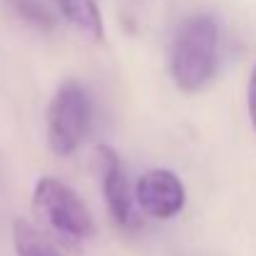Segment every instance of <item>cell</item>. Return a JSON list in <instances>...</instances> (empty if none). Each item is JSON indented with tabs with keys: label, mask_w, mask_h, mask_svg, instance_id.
I'll return each mask as SVG.
<instances>
[{
	"label": "cell",
	"mask_w": 256,
	"mask_h": 256,
	"mask_svg": "<svg viewBox=\"0 0 256 256\" xmlns=\"http://www.w3.org/2000/svg\"><path fill=\"white\" fill-rule=\"evenodd\" d=\"M246 102H249V117H252V127H254V132H256V65H254V70H252V78H249Z\"/></svg>",
	"instance_id": "9c48e42d"
},
{
	"label": "cell",
	"mask_w": 256,
	"mask_h": 256,
	"mask_svg": "<svg viewBox=\"0 0 256 256\" xmlns=\"http://www.w3.org/2000/svg\"><path fill=\"white\" fill-rule=\"evenodd\" d=\"M58 12L85 38L100 42L104 38V25H102V15L94 0H50Z\"/></svg>",
	"instance_id": "8992f818"
},
{
	"label": "cell",
	"mask_w": 256,
	"mask_h": 256,
	"mask_svg": "<svg viewBox=\"0 0 256 256\" xmlns=\"http://www.w3.org/2000/svg\"><path fill=\"white\" fill-rule=\"evenodd\" d=\"M219 65V25L212 15L186 18L170 50V72L182 92H199L216 75Z\"/></svg>",
	"instance_id": "6da1fadb"
},
{
	"label": "cell",
	"mask_w": 256,
	"mask_h": 256,
	"mask_svg": "<svg viewBox=\"0 0 256 256\" xmlns=\"http://www.w3.org/2000/svg\"><path fill=\"white\" fill-rule=\"evenodd\" d=\"M92 122L90 92L78 82H65L48 107V144L58 157H70Z\"/></svg>",
	"instance_id": "3957f363"
},
{
	"label": "cell",
	"mask_w": 256,
	"mask_h": 256,
	"mask_svg": "<svg viewBox=\"0 0 256 256\" xmlns=\"http://www.w3.org/2000/svg\"><path fill=\"white\" fill-rule=\"evenodd\" d=\"M137 206L152 219H174L186 202L182 179L170 170H152L142 174L134 189Z\"/></svg>",
	"instance_id": "5b68a950"
},
{
	"label": "cell",
	"mask_w": 256,
	"mask_h": 256,
	"mask_svg": "<svg viewBox=\"0 0 256 256\" xmlns=\"http://www.w3.org/2000/svg\"><path fill=\"white\" fill-rule=\"evenodd\" d=\"M94 157H97V164H100L102 192H104V202H107L112 219L122 229H137L140 222H137V214H134V202H132V194H130L127 174H124L120 154L110 144H100L94 150Z\"/></svg>",
	"instance_id": "277c9868"
},
{
	"label": "cell",
	"mask_w": 256,
	"mask_h": 256,
	"mask_svg": "<svg viewBox=\"0 0 256 256\" xmlns=\"http://www.w3.org/2000/svg\"><path fill=\"white\" fill-rule=\"evenodd\" d=\"M12 244L18 256H62V252L48 242L35 226L28 222H15L12 226Z\"/></svg>",
	"instance_id": "52a82bcc"
},
{
	"label": "cell",
	"mask_w": 256,
	"mask_h": 256,
	"mask_svg": "<svg viewBox=\"0 0 256 256\" xmlns=\"http://www.w3.org/2000/svg\"><path fill=\"white\" fill-rule=\"evenodd\" d=\"M12 2H15V10H18L25 20H30L32 25H38V28H52V18H50L48 10L40 8L35 0H12Z\"/></svg>",
	"instance_id": "ba28073f"
},
{
	"label": "cell",
	"mask_w": 256,
	"mask_h": 256,
	"mask_svg": "<svg viewBox=\"0 0 256 256\" xmlns=\"http://www.w3.org/2000/svg\"><path fill=\"white\" fill-rule=\"evenodd\" d=\"M32 206L38 216L68 244H85L94 236V216L72 186L55 176L38 179L32 189Z\"/></svg>",
	"instance_id": "7a4b0ae2"
}]
</instances>
